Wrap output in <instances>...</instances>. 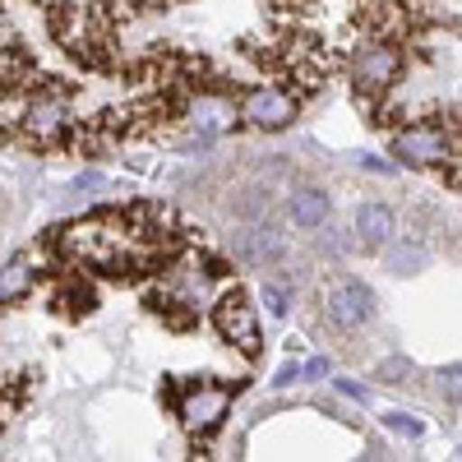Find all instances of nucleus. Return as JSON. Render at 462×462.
Segmentation results:
<instances>
[{"label":"nucleus","mask_w":462,"mask_h":462,"mask_svg":"<svg viewBox=\"0 0 462 462\" xmlns=\"http://www.w3.org/2000/svg\"><path fill=\"white\" fill-rule=\"evenodd\" d=\"M393 158L407 167H444L462 158V134L448 121H420L402 134H393Z\"/></svg>","instance_id":"obj_1"},{"label":"nucleus","mask_w":462,"mask_h":462,"mask_svg":"<svg viewBox=\"0 0 462 462\" xmlns=\"http://www.w3.org/2000/svg\"><path fill=\"white\" fill-rule=\"evenodd\" d=\"M402 74V51L393 42H365L356 56H352V88L356 97H383Z\"/></svg>","instance_id":"obj_2"},{"label":"nucleus","mask_w":462,"mask_h":462,"mask_svg":"<svg viewBox=\"0 0 462 462\" xmlns=\"http://www.w3.org/2000/svg\"><path fill=\"white\" fill-rule=\"evenodd\" d=\"M217 333L226 342H236L250 361L259 356V319H254V305H250V296L241 287L222 291V300H217Z\"/></svg>","instance_id":"obj_3"},{"label":"nucleus","mask_w":462,"mask_h":462,"mask_svg":"<svg viewBox=\"0 0 462 462\" xmlns=\"http://www.w3.org/2000/svg\"><path fill=\"white\" fill-rule=\"evenodd\" d=\"M32 143H56L65 130H69V106L65 97L51 88V93H28L23 102V125H19Z\"/></svg>","instance_id":"obj_4"},{"label":"nucleus","mask_w":462,"mask_h":462,"mask_svg":"<svg viewBox=\"0 0 462 462\" xmlns=\"http://www.w3.org/2000/svg\"><path fill=\"white\" fill-rule=\"evenodd\" d=\"M241 121H250L254 130H287L296 121V97L278 84L254 88L241 97Z\"/></svg>","instance_id":"obj_5"},{"label":"nucleus","mask_w":462,"mask_h":462,"mask_svg":"<svg viewBox=\"0 0 462 462\" xmlns=\"http://www.w3.org/2000/svg\"><path fill=\"white\" fill-rule=\"evenodd\" d=\"M374 315V296L365 282H352V278H342L333 291H328V324L342 328V333H352V328H365Z\"/></svg>","instance_id":"obj_6"},{"label":"nucleus","mask_w":462,"mask_h":462,"mask_svg":"<svg viewBox=\"0 0 462 462\" xmlns=\"http://www.w3.org/2000/svg\"><path fill=\"white\" fill-rule=\"evenodd\" d=\"M180 416H185V426L195 430V435H208V430H217L222 426V416H226V389H217V383H195L189 389V402L180 407Z\"/></svg>","instance_id":"obj_7"},{"label":"nucleus","mask_w":462,"mask_h":462,"mask_svg":"<svg viewBox=\"0 0 462 462\" xmlns=\"http://www.w3.org/2000/svg\"><path fill=\"white\" fill-rule=\"evenodd\" d=\"M356 236H361L365 250L389 245V241H393V208H383V204H361V208H356Z\"/></svg>","instance_id":"obj_8"},{"label":"nucleus","mask_w":462,"mask_h":462,"mask_svg":"<svg viewBox=\"0 0 462 462\" xmlns=\"http://www.w3.org/2000/svg\"><path fill=\"white\" fill-rule=\"evenodd\" d=\"M236 254L245 263H268V259H278L282 254V236H278V226L273 222H263V226H250L236 236Z\"/></svg>","instance_id":"obj_9"},{"label":"nucleus","mask_w":462,"mask_h":462,"mask_svg":"<svg viewBox=\"0 0 462 462\" xmlns=\"http://www.w3.org/2000/svg\"><path fill=\"white\" fill-rule=\"evenodd\" d=\"M287 213H291V222L300 231H315V226L328 222V195H324V189H296Z\"/></svg>","instance_id":"obj_10"},{"label":"nucleus","mask_w":462,"mask_h":462,"mask_svg":"<svg viewBox=\"0 0 462 462\" xmlns=\"http://www.w3.org/2000/svg\"><path fill=\"white\" fill-rule=\"evenodd\" d=\"M32 287V268L23 259H14L10 268H0V300H19Z\"/></svg>","instance_id":"obj_11"},{"label":"nucleus","mask_w":462,"mask_h":462,"mask_svg":"<svg viewBox=\"0 0 462 462\" xmlns=\"http://www.w3.org/2000/svg\"><path fill=\"white\" fill-rule=\"evenodd\" d=\"M389 263H393V273H416V268L426 263V250H416V245H398V250L389 254Z\"/></svg>","instance_id":"obj_12"},{"label":"nucleus","mask_w":462,"mask_h":462,"mask_svg":"<svg viewBox=\"0 0 462 462\" xmlns=\"http://www.w3.org/2000/svg\"><path fill=\"white\" fill-rule=\"evenodd\" d=\"M407 374H411V361H402V356L383 361V365L374 370V379H379V383H407Z\"/></svg>","instance_id":"obj_13"},{"label":"nucleus","mask_w":462,"mask_h":462,"mask_svg":"<svg viewBox=\"0 0 462 462\" xmlns=\"http://www.w3.org/2000/svg\"><path fill=\"white\" fill-rule=\"evenodd\" d=\"M439 393L453 398V402H462V365H444L439 370Z\"/></svg>","instance_id":"obj_14"},{"label":"nucleus","mask_w":462,"mask_h":462,"mask_svg":"<svg viewBox=\"0 0 462 462\" xmlns=\"http://www.w3.org/2000/svg\"><path fill=\"white\" fill-rule=\"evenodd\" d=\"M263 305H268V315H273V319H282V315H287V291H282L278 282H268V287H263Z\"/></svg>","instance_id":"obj_15"},{"label":"nucleus","mask_w":462,"mask_h":462,"mask_svg":"<svg viewBox=\"0 0 462 462\" xmlns=\"http://www.w3.org/2000/svg\"><path fill=\"white\" fill-rule=\"evenodd\" d=\"M383 420H389V426H393L398 435H411V439L420 435V426H416V420H407V416H383Z\"/></svg>","instance_id":"obj_16"},{"label":"nucleus","mask_w":462,"mask_h":462,"mask_svg":"<svg viewBox=\"0 0 462 462\" xmlns=\"http://www.w3.org/2000/svg\"><path fill=\"white\" fill-rule=\"evenodd\" d=\"M337 389H342L346 398H356V402H365V389H361V383H352V379H337Z\"/></svg>","instance_id":"obj_17"},{"label":"nucleus","mask_w":462,"mask_h":462,"mask_svg":"<svg viewBox=\"0 0 462 462\" xmlns=\"http://www.w3.org/2000/svg\"><path fill=\"white\" fill-rule=\"evenodd\" d=\"M296 374H300V365H282L273 383H278V389H287V383H296Z\"/></svg>","instance_id":"obj_18"},{"label":"nucleus","mask_w":462,"mask_h":462,"mask_svg":"<svg viewBox=\"0 0 462 462\" xmlns=\"http://www.w3.org/2000/svg\"><path fill=\"white\" fill-rule=\"evenodd\" d=\"M324 370H328V365H324V361H305V365H300V374H310V379H319V374H324Z\"/></svg>","instance_id":"obj_19"},{"label":"nucleus","mask_w":462,"mask_h":462,"mask_svg":"<svg viewBox=\"0 0 462 462\" xmlns=\"http://www.w3.org/2000/svg\"><path fill=\"white\" fill-rule=\"evenodd\" d=\"M47 5H74V0H47Z\"/></svg>","instance_id":"obj_20"}]
</instances>
